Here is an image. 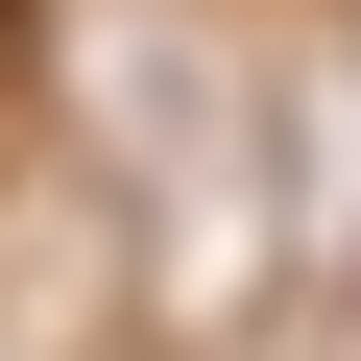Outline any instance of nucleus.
Masks as SVG:
<instances>
[{
	"mask_svg": "<svg viewBox=\"0 0 361 361\" xmlns=\"http://www.w3.org/2000/svg\"><path fill=\"white\" fill-rule=\"evenodd\" d=\"M97 145H121V217H145V313L169 337H241L289 289V193H265V73H217L193 25H97Z\"/></svg>",
	"mask_w": 361,
	"mask_h": 361,
	"instance_id": "1",
	"label": "nucleus"
},
{
	"mask_svg": "<svg viewBox=\"0 0 361 361\" xmlns=\"http://www.w3.org/2000/svg\"><path fill=\"white\" fill-rule=\"evenodd\" d=\"M265 193H289V289H361V25L265 49Z\"/></svg>",
	"mask_w": 361,
	"mask_h": 361,
	"instance_id": "2",
	"label": "nucleus"
}]
</instances>
